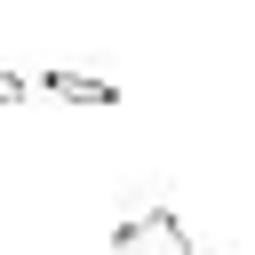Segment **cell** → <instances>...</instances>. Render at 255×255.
Listing matches in <instances>:
<instances>
[{"label": "cell", "instance_id": "obj_1", "mask_svg": "<svg viewBox=\"0 0 255 255\" xmlns=\"http://www.w3.org/2000/svg\"><path fill=\"white\" fill-rule=\"evenodd\" d=\"M104 255H191V231H183L167 207H143V215H128V223L112 231Z\"/></svg>", "mask_w": 255, "mask_h": 255}, {"label": "cell", "instance_id": "obj_3", "mask_svg": "<svg viewBox=\"0 0 255 255\" xmlns=\"http://www.w3.org/2000/svg\"><path fill=\"white\" fill-rule=\"evenodd\" d=\"M0 104H24V72H0Z\"/></svg>", "mask_w": 255, "mask_h": 255}, {"label": "cell", "instance_id": "obj_2", "mask_svg": "<svg viewBox=\"0 0 255 255\" xmlns=\"http://www.w3.org/2000/svg\"><path fill=\"white\" fill-rule=\"evenodd\" d=\"M40 88H48L56 104H96V112H112V104H120V88H112L104 72H64V64H48V72H40Z\"/></svg>", "mask_w": 255, "mask_h": 255}]
</instances>
